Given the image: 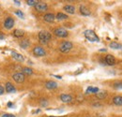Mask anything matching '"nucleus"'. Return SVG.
<instances>
[{"label":"nucleus","instance_id":"1","mask_svg":"<svg viewBox=\"0 0 122 117\" xmlns=\"http://www.w3.org/2000/svg\"><path fill=\"white\" fill-rule=\"evenodd\" d=\"M84 35L86 38V39L89 40V41H91V42H98L100 40L99 39V37L96 35V33L93 30H86L84 32Z\"/></svg>","mask_w":122,"mask_h":117},{"label":"nucleus","instance_id":"2","mask_svg":"<svg viewBox=\"0 0 122 117\" xmlns=\"http://www.w3.org/2000/svg\"><path fill=\"white\" fill-rule=\"evenodd\" d=\"M51 38H52V35L48 31H41L39 33V39L42 44L48 43L50 41Z\"/></svg>","mask_w":122,"mask_h":117},{"label":"nucleus","instance_id":"3","mask_svg":"<svg viewBox=\"0 0 122 117\" xmlns=\"http://www.w3.org/2000/svg\"><path fill=\"white\" fill-rule=\"evenodd\" d=\"M72 46L73 45L71 41H63L59 46V50L61 53L66 54V53H69L72 49Z\"/></svg>","mask_w":122,"mask_h":117},{"label":"nucleus","instance_id":"4","mask_svg":"<svg viewBox=\"0 0 122 117\" xmlns=\"http://www.w3.org/2000/svg\"><path fill=\"white\" fill-rule=\"evenodd\" d=\"M54 34L56 36V37H59V38H66L68 37V31L63 28V27H57L54 30Z\"/></svg>","mask_w":122,"mask_h":117},{"label":"nucleus","instance_id":"5","mask_svg":"<svg viewBox=\"0 0 122 117\" xmlns=\"http://www.w3.org/2000/svg\"><path fill=\"white\" fill-rule=\"evenodd\" d=\"M12 79L15 81L17 83H23L25 82V77L22 72H16V73L12 75Z\"/></svg>","mask_w":122,"mask_h":117},{"label":"nucleus","instance_id":"6","mask_svg":"<svg viewBox=\"0 0 122 117\" xmlns=\"http://www.w3.org/2000/svg\"><path fill=\"white\" fill-rule=\"evenodd\" d=\"M33 53L36 56H45L46 55L45 50L41 46H36L33 50Z\"/></svg>","mask_w":122,"mask_h":117},{"label":"nucleus","instance_id":"7","mask_svg":"<svg viewBox=\"0 0 122 117\" xmlns=\"http://www.w3.org/2000/svg\"><path fill=\"white\" fill-rule=\"evenodd\" d=\"M35 9L40 12H44L48 10V5L44 2H38V4L35 6Z\"/></svg>","mask_w":122,"mask_h":117},{"label":"nucleus","instance_id":"8","mask_svg":"<svg viewBox=\"0 0 122 117\" xmlns=\"http://www.w3.org/2000/svg\"><path fill=\"white\" fill-rule=\"evenodd\" d=\"M14 25V20L11 18V17H9L5 20L4 22V26L6 29H11Z\"/></svg>","mask_w":122,"mask_h":117},{"label":"nucleus","instance_id":"9","mask_svg":"<svg viewBox=\"0 0 122 117\" xmlns=\"http://www.w3.org/2000/svg\"><path fill=\"white\" fill-rule=\"evenodd\" d=\"M116 58L111 55V54H107L106 57H105V64L108 65V66H114L116 64Z\"/></svg>","mask_w":122,"mask_h":117},{"label":"nucleus","instance_id":"10","mask_svg":"<svg viewBox=\"0 0 122 117\" xmlns=\"http://www.w3.org/2000/svg\"><path fill=\"white\" fill-rule=\"evenodd\" d=\"M10 54H11V56L13 57V58L17 60V61H19V62H24L25 61V57L22 55V54H20L19 53H17V52H14V51H11L10 52Z\"/></svg>","mask_w":122,"mask_h":117},{"label":"nucleus","instance_id":"11","mask_svg":"<svg viewBox=\"0 0 122 117\" xmlns=\"http://www.w3.org/2000/svg\"><path fill=\"white\" fill-rule=\"evenodd\" d=\"M60 99L62 102L64 103H70L72 101V97L71 95H67V94H62L60 96Z\"/></svg>","mask_w":122,"mask_h":117},{"label":"nucleus","instance_id":"12","mask_svg":"<svg viewBox=\"0 0 122 117\" xmlns=\"http://www.w3.org/2000/svg\"><path fill=\"white\" fill-rule=\"evenodd\" d=\"M5 90H6V92H8V93H15L16 92V88L14 87V85L11 84L10 83H6Z\"/></svg>","mask_w":122,"mask_h":117},{"label":"nucleus","instance_id":"13","mask_svg":"<svg viewBox=\"0 0 122 117\" xmlns=\"http://www.w3.org/2000/svg\"><path fill=\"white\" fill-rule=\"evenodd\" d=\"M43 19L47 23H53L55 21V19H56V16L53 13H46L44 15V17H43Z\"/></svg>","mask_w":122,"mask_h":117},{"label":"nucleus","instance_id":"14","mask_svg":"<svg viewBox=\"0 0 122 117\" xmlns=\"http://www.w3.org/2000/svg\"><path fill=\"white\" fill-rule=\"evenodd\" d=\"M45 87L47 89H50V90H52V89H56V88L57 87V83H56V82H53V81H49V82H47L45 83Z\"/></svg>","mask_w":122,"mask_h":117},{"label":"nucleus","instance_id":"15","mask_svg":"<svg viewBox=\"0 0 122 117\" xmlns=\"http://www.w3.org/2000/svg\"><path fill=\"white\" fill-rule=\"evenodd\" d=\"M64 10L66 12L70 13V14H73L75 12V8L73 6H71V5H67V6L64 7Z\"/></svg>","mask_w":122,"mask_h":117},{"label":"nucleus","instance_id":"16","mask_svg":"<svg viewBox=\"0 0 122 117\" xmlns=\"http://www.w3.org/2000/svg\"><path fill=\"white\" fill-rule=\"evenodd\" d=\"M80 12H81V14L84 15V16H89L90 15V10L86 7H85V6H81L80 7Z\"/></svg>","mask_w":122,"mask_h":117},{"label":"nucleus","instance_id":"17","mask_svg":"<svg viewBox=\"0 0 122 117\" xmlns=\"http://www.w3.org/2000/svg\"><path fill=\"white\" fill-rule=\"evenodd\" d=\"M13 36L16 37V38H22V37H24L25 36V31L22 29H16L14 30V32H13Z\"/></svg>","mask_w":122,"mask_h":117},{"label":"nucleus","instance_id":"18","mask_svg":"<svg viewBox=\"0 0 122 117\" xmlns=\"http://www.w3.org/2000/svg\"><path fill=\"white\" fill-rule=\"evenodd\" d=\"M29 45H30V41H29L27 39H25L21 40V42H20V46H21L23 49H26V48H28Z\"/></svg>","mask_w":122,"mask_h":117},{"label":"nucleus","instance_id":"19","mask_svg":"<svg viewBox=\"0 0 122 117\" xmlns=\"http://www.w3.org/2000/svg\"><path fill=\"white\" fill-rule=\"evenodd\" d=\"M113 102H114L115 105H117V106H121L122 105V97H120V96L115 97L114 99H113Z\"/></svg>","mask_w":122,"mask_h":117},{"label":"nucleus","instance_id":"20","mask_svg":"<svg viewBox=\"0 0 122 117\" xmlns=\"http://www.w3.org/2000/svg\"><path fill=\"white\" fill-rule=\"evenodd\" d=\"M23 74L25 76H30V75H32L33 74V70L31 69L30 68H23Z\"/></svg>","mask_w":122,"mask_h":117},{"label":"nucleus","instance_id":"21","mask_svg":"<svg viewBox=\"0 0 122 117\" xmlns=\"http://www.w3.org/2000/svg\"><path fill=\"white\" fill-rule=\"evenodd\" d=\"M96 95H97V98H100V99H103L104 98H106L107 97V93L105 92V91L98 92Z\"/></svg>","mask_w":122,"mask_h":117},{"label":"nucleus","instance_id":"22","mask_svg":"<svg viewBox=\"0 0 122 117\" xmlns=\"http://www.w3.org/2000/svg\"><path fill=\"white\" fill-rule=\"evenodd\" d=\"M110 47H111L112 49H116V50L122 49V46L119 43H117V42H111V43H110Z\"/></svg>","mask_w":122,"mask_h":117},{"label":"nucleus","instance_id":"23","mask_svg":"<svg viewBox=\"0 0 122 117\" xmlns=\"http://www.w3.org/2000/svg\"><path fill=\"white\" fill-rule=\"evenodd\" d=\"M56 18L58 19V20H66V19H68V16L64 14V13H62V12H58L56 16Z\"/></svg>","mask_w":122,"mask_h":117},{"label":"nucleus","instance_id":"24","mask_svg":"<svg viewBox=\"0 0 122 117\" xmlns=\"http://www.w3.org/2000/svg\"><path fill=\"white\" fill-rule=\"evenodd\" d=\"M38 2L39 1H37V0H27L26 1V4L29 5V6H36L38 4Z\"/></svg>","mask_w":122,"mask_h":117},{"label":"nucleus","instance_id":"25","mask_svg":"<svg viewBox=\"0 0 122 117\" xmlns=\"http://www.w3.org/2000/svg\"><path fill=\"white\" fill-rule=\"evenodd\" d=\"M15 14L17 15V16H19L20 18H22V19H24V18H25V15H24V13H23L21 10H16Z\"/></svg>","mask_w":122,"mask_h":117},{"label":"nucleus","instance_id":"26","mask_svg":"<svg viewBox=\"0 0 122 117\" xmlns=\"http://www.w3.org/2000/svg\"><path fill=\"white\" fill-rule=\"evenodd\" d=\"M114 86L117 89H122V83H116L114 84Z\"/></svg>","mask_w":122,"mask_h":117},{"label":"nucleus","instance_id":"27","mask_svg":"<svg viewBox=\"0 0 122 117\" xmlns=\"http://www.w3.org/2000/svg\"><path fill=\"white\" fill-rule=\"evenodd\" d=\"M41 106H43V107L47 106V105H48L47 100H46V99H44V98H42V99H41Z\"/></svg>","mask_w":122,"mask_h":117},{"label":"nucleus","instance_id":"28","mask_svg":"<svg viewBox=\"0 0 122 117\" xmlns=\"http://www.w3.org/2000/svg\"><path fill=\"white\" fill-rule=\"evenodd\" d=\"M98 92H99V88L93 87V89H92V93H93V94H97Z\"/></svg>","mask_w":122,"mask_h":117},{"label":"nucleus","instance_id":"29","mask_svg":"<svg viewBox=\"0 0 122 117\" xmlns=\"http://www.w3.org/2000/svg\"><path fill=\"white\" fill-rule=\"evenodd\" d=\"M92 89H93V87H88L87 89H86V94H89V93H92Z\"/></svg>","mask_w":122,"mask_h":117},{"label":"nucleus","instance_id":"30","mask_svg":"<svg viewBox=\"0 0 122 117\" xmlns=\"http://www.w3.org/2000/svg\"><path fill=\"white\" fill-rule=\"evenodd\" d=\"M4 91H5V89H4V87L0 84V95H3L4 94Z\"/></svg>","mask_w":122,"mask_h":117},{"label":"nucleus","instance_id":"31","mask_svg":"<svg viewBox=\"0 0 122 117\" xmlns=\"http://www.w3.org/2000/svg\"><path fill=\"white\" fill-rule=\"evenodd\" d=\"M2 117H15L13 114H10V113H6L4 115H2Z\"/></svg>","mask_w":122,"mask_h":117},{"label":"nucleus","instance_id":"32","mask_svg":"<svg viewBox=\"0 0 122 117\" xmlns=\"http://www.w3.org/2000/svg\"><path fill=\"white\" fill-rule=\"evenodd\" d=\"M13 2H14V3H15L16 5H19V6H20V5H21V3H20V1H17V0H14V1H13Z\"/></svg>","mask_w":122,"mask_h":117},{"label":"nucleus","instance_id":"33","mask_svg":"<svg viewBox=\"0 0 122 117\" xmlns=\"http://www.w3.org/2000/svg\"><path fill=\"white\" fill-rule=\"evenodd\" d=\"M12 105H13V104H12L11 102H9V103H8V106H9L10 108H11V106H12Z\"/></svg>","mask_w":122,"mask_h":117},{"label":"nucleus","instance_id":"34","mask_svg":"<svg viewBox=\"0 0 122 117\" xmlns=\"http://www.w3.org/2000/svg\"><path fill=\"white\" fill-rule=\"evenodd\" d=\"M38 112H41V110H37V111L34 112V113H38Z\"/></svg>","mask_w":122,"mask_h":117},{"label":"nucleus","instance_id":"35","mask_svg":"<svg viewBox=\"0 0 122 117\" xmlns=\"http://www.w3.org/2000/svg\"><path fill=\"white\" fill-rule=\"evenodd\" d=\"M4 39V36H3V35L0 33V39Z\"/></svg>","mask_w":122,"mask_h":117},{"label":"nucleus","instance_id":"36","mask_svg":"<svg viewBox=\"0 0 122 117\" xmlns=\"http://www.w3.org/2000/svg\"><path fill=\"white\" fill-rule=\"evenodd\" d=\"M55 77H56V78H57V79H61V76H58V75H56Z\"/></svg>","mask_w":122,"mask_h":117},{"label":"nucleus","instance_id":"37","mask_svg":"<svg viewBox=\"0 0 122 117\" xmlns=\"http://www.w3.org/2000/svg\"><path fill=\"white\" fill-rule=\"evenodd\" d=\"M100 52H106V49H102L100 50Z\"/></svg>","mask_w":122,"mask_h":117},{"label":"nucleus","instance_id":"38","mask_svg":"<svg viewBox=\"0 0 122 117\" xmlns=\"http://www.w3.org/2000/svg\"><path fill=\"white\" fill-rule=\"evenodd\" d=\"M50 117H55V116H50Z\"/></svg>","mask_w":122,"mask_h":117}]
</instances>
